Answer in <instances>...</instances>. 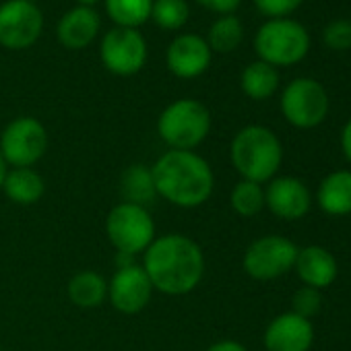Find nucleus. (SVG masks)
<instances>
[{
	"mask_svg": "<svg viewBox=\"0 0 351 351\" xmlns=\"http://www.w3.org/2000/svg\"><path fill=\"white\" fill-rule=\"evenodd\" d=\"M143 269L153 289L167 295H184L203 281L205 254L193 238L167 234L155 238L145 250Z\"/></svg>",
	"mask_w": 351,
	"mask_h": 351,
	"instance_id": "obj_1",
	"label": "nucleus"
},
{
	"mask_svg": "<svg viewBox=\"0 0 351 351\" xmlns=\"http://www.w3.org/2000/svg\"><path fill=\"white\" fill-rule=\"evenodd\" d=\"M151 171L157 197L176 207L195 209L213 195V169L209 161L195 151L169 149L151 165Z\"/></svg>",
	"mask_w": 351,
	"mask_h": 351,
	"instance_id": "obj_2",
	"label": "nucleus"
},
{
	"mask_svg": "<svg viewBox=\"0 0 351 351\" xmlns=\"http://www.w3.org/2000/svg\"><path fill=\"white\" fill-rule=\"evenodd\" d=\"M232 163L242 180H250L256 184L269 182L277 173L283 147L277 134L265 126L252 124L242 128L232 141Z\"/></svg>",
	"mask_w": 351,
	"mask_h": 351,
	"instance_id": "obj_3",
	"label": "nucleus"
},
{
	"mask_svg": "<svg viewBox=\"0 0 351 351\" xmlns=\"http://www.w3.org/2000/svg\"><path fill=\"white\" fill-rule=\"evenodd\" d=\"M211 130V114L199 99H178L169 104L157 120L161 141L176 151H193Z\"/></svg>",
	"mask_w": 351,
	"mask_h": 351,
	"instance_id": "obj_4",
	"label": "nucleus"
},
{
	"mask_svg": "<svg viewBox=\"0 0 351 351\" xmlns=\"http://www.w3.org/2000/svg\"><path fill=\"white\" fill-rule=\"evenodd\" d=\"M258 58L271 66H291L306 58L310 50V36L306 27L293 19H271L254 38Z\"/></svg>",
	"mask_w": 351,
	"mask_h": 351,
	"instance_id": "obj_5",
	"label": "nucleus"
},
{
	"mask_svg": "<svg viewBox=\"0 0 351 351\" xmlns=\"http://www.w3.org/2000/svg\"><path fill=\"white\" fill-rule=\"evenodd\" d=\"M106 234L118 254L134 256L145 252L155 240V221L149 209L130 203H118L108 213Z\"/></svg>",
	"mask_w": 351,
	"mask_h": 351,
	"instance_id": "obj_6",
	"label": "nucleus"
},
{
	"mask_svg": "<svg viewBox=\"0 0 351 351\" xmlns=\"http://www.w3.org/2000/svg\"><path fill=\"white\" fill-rule=\"evenodd\" d=\"M48 151V130L32 116L15 118L0 132V155L13 167H32Z\"/></svg>",
	"mask_w": 351,
	"mask_h": 351,
	"instance_id": "obj_7",
	"label": "nucleus"
},
{
	"mask_svg": "<svg viewBox=\"0 0 351 351\" xmlns=\"http://www.w3.org/2000/svg\"><path fill=\"white\" fill-rule=\"evenodd\" d=\"M281 112L295 128H314L328 114L326 89L314 79H295L283 89Z\"/></svg>",
	"mask_w": 351,
	"mask_h": 351,
	"instance_id": "obj_8",
	"label": "nucleus"
},
{
	"mask_svg": "<svg viewBox=\"0 0 351 351\" xmlns=\"http://www.w3.org/2000/svg\"><path fill=\"white\" fill-rule=\"evenodd\" d=\"M298 246L281 236H265L254 240L244 252V271L258 281H269L285 275L298 256Z\"/></svg>",
	"mask_w": 351,
	"mask_h": 351,
	"instance_id": "obj_9",
	"label": "nucleus"
},
{
	"mask_svg": "<svg viewBox=\"0 0 351 351\" xmlns=\"http://www.w3.org/2000/svg\"><path fill=\"white\" fill-rule=\"evenodd\" d=\"M44 29L42 11L29 0H7L0 5V46L9 50L32 48Z\"/></svg>",
	"mask_w": 351,
	"mask_h": 351,
	"instance_id": "obj_10",
	"label": "nucleus"
},
{
	"mask_svg": "<svg viewBox=\"0 0 351 351\" xmlns=\"http://www.w3.org/2000/svg\"><path fill=\"white\" fill-rule=\"evenodd\" d=\"M99 56L110 73L118 77H130L145 66L147 44L145 38L138 34V29L114 27L104 36L99 46Z\"/></svg>",
	"mask_w": 351,
	"mask_h": 351,
	"instance_id": "obj_11",
	"label": "nucleus"
},
{
	"mask_svg": "<svg viewBox=\"0 0 351 351\" xmlns=\"http://www.w3.org/2000/svg\"><path fill=\"white\" fill-rule=\"evenodd\" d=\"M153 285L143 267L130 263L120 267L108 281V300L122 314H138L151 302Z\"/></svg>",
	"mask_w": 351,
	"mask_h": 351,
	"instance_id": "obj_12",
	"label": "nucleus"
},
{
	"mask_svg": "<svg viewBox=\"0 0 351 351\" xmlns=\"http://www.w3.org/2000/svg\"><path fill=\"white\" fill-rule=\"evenodd\" d=\"M165 60L171 75L180 79H197L211 64V48L201 36L184 34L169 44Z\"/></svg>",
	"mask_w": 351,
	"mask_h": 351,
	"instance_id": "obj_13",
	"label": "nucleus"
},
{
	"mask_svg": "<svg viewBox=\"0 0 351 351\" xmlns=\"http://www.w3.org/2000/svg\"><path fill=\"white\" fill-rule=\"evenodd\" d=\"M310 203L312 201L308 186L302 180L291 178V176L271 180L269 189L265 191V205L279 219H302L308 213Z\"/></svg>",
	"mask_w": 351,
	"mask_h": 351,
	"instance_id": "obj_14",
	"label": "nucleus"
},
{
	"mask_svg": "<svg viewBox=\"0 0 351 351\" xmlns=\"http://www.w3.org/2000/svg\"><path fill=\"white\" fill-rule=\"evenodd\" d=\"M312 341V322L293 312L279 314L265 330L267 351H308Z\"/></svg>",
	"mask_w": 351,
	"mask_h": 351,
	"instance_id": "obj_15",
	"label": "nucleus"
},
{
	"mask_svg": "<svg viewBox=\"0 0 351 351\" xmlns=\"http://www.w3.org/2000/svg\"><path fill=\"white\" fill-rule=\"evenodd\" d=\"M293 267L300 279L304 281V285L314 289L328 287L337 277V261L322 246H306L298 250Z\"/></svg>",
	"mask_w": 351,
	"mask_h": 351,
	"instance_id": "obj_16",
	"label": "nucleus"
},
{
	"mask_svg": "<svg viewBox=\"0 0 351 351\" xmlns=\"http://www.w3.org/2000/svg\"><path fill=\"white\" fill-rule=\"evenodd\" d=\"M99 34V15L89 7L69 11L58 23V40L69 50L87 48Z\"/></svg>",
	"mask_w": 351,
	"mask_h": 351,
	"instance_id": "obj_17",
	"label": "nucleus"
},
{
	"mask_svg": "<svg viewBox=\"0 0 351 351\" xmlns=\"http://www.w3.org/2000/svg\"><path fill=\"white\" fill-rule=\"evenodd\" d=\"M118 191L122 195V203L138 205V207H149L157 199L155 182H153V171L145 163H132L128 165L122 176Z\"/></svg>",
	"mask_w": 351,
	"mask_h": 351,
	"instance_id": "obj_18",
	"label": "nucleus"
},
{
	"mask_svg": "<svg viewBox=\"0 0 351 351\" xmlns=\"http://www.w3.org/2000/svg\"><path fill=\"white\" fill-rule=\"evenodd\" d=\"M3 191L11 203L29 207V205H36L44 197L46 184H44V178L34 167H13L5 176Z\"/></svg>",
	"mask_w": 351,
	"mask_h": 351,
	"instance_id": "obj_19",
	"label": "nucleus"
},
{
	"mask_svg": "<svg viewBox=\"0 0 351 351\" xmlns=\"http://www.w3.org/2000/svg\"><path fill=\"white\" fill-rule=\"evenodd\" d=\"M318 205L328 215L351 213V171H332L318 186Z\"/></svg>",
	"mask_w": 351,
	"mask_h": 351,
	"instance_id": "obj_20",
	"label": "nucleus"
},
{
	"mask_svg": "<svg viewBox=\"0 0 351 351\" xmlns=\"http://www.w3.org/2000/svg\"><path fill=\"white\" fill-rule=\"evenodd\" d=\"M69 300L79 308H97L108 298V281L95 271H81L69 281Z\"/></svg>",
	"mask_w": 351,
	"mask_h": 351,
	"instance_id": "obj_21",
	"label": "nucleus"
},
{
	"mask_svg": "<svg viewBox=\"0 0 351 351\" xmlns=\"http://www.w3.org/2000/svg\"><path fill=\"white\" fill-rule=\"evenodd\" d=\"M240 85H242V91L250 99L263 101V99H269L277 91L279 73H277L275 66H271V64H267L263 60H256V62H250L244 69Z\"/></svg>",
	"mask_w": 351,
	"mask_h": 351,
	"instance_id": "obj_22",
	"label": "nucleus"
},
{
	"mask_svg": "<svg viewBox=\"0 0 351 351\" xmlns=\"http://www.w3.org/2000/svg\"><path fill=\"white\" fill-rule=\"evenodd\" d=\"M153 0H106V11L116 27L136 29L151 19Z\"/></svg>",
	"mask_w": 351,
	"mask_h": 351,
	"instance_id": "obj_23",
	"label": "nucleus"
},
{
	"mask_svg": "<svg viewBox=\"0 0 351 351\" xmlns=\"http://www.w3.org/2000/svg\"><path fill=\"white\" fill-rule=\"evenodd\" d=\"M242 38H244V27H242V21L236 17V15H221L209 29V48L211 52H221V54H228V52H234L240 44H242Z\"/></svg>",
	"mask_w": 351,
	"mask_h": 351,
	"instance_id": "obj_24",
	"label": "nucleus"
},
{
	"mask_svg": "<svg viewBox=\"0 0 351 351\" xmlns=\"http://www.w3.org/2000/svg\"><path fill=\"white\" fill-rule=\"evenodd\" d=\"M230 203H232V209L240 217H254L265 207V191L256 182L240 180L232 191Z\"/></svg>",
	"mask_w": 351,
	"mask_h": 351,
	"instance_id": "obj_25",
	"label": "nucleus"
},
{
	"mask_svg": "<svg viewBox=\"0 0 351 351\" xmlns=\"http://www.w3.org/2000/svg\"><path fill=\"white\" fill-rule=\"evenodd\" d=\"M189 5L186 0H153L151 7V17L153 21L167 32H176L184 27V23L189 21Z\"/></svg>",
	"mask_w": 351,
	"mask_h": 351,
	"instance_id": "obj_26",
	"label": "nucleus"
},
{
	"mask_svg": "<svg viewBox=\"0 0 351 351\" xmlns=\"http://www.w3.org/2000/svg\"><path fill=\"white\" fill-rule=\"evenodd\" d=\"M322 42L330 50H349L351 48V21L345 19H335L330 21L324 32H322Z\"/></svg>",
	"mask_w": 351,
	"mask_h": 351,
	"instance_id": "obj_27",
	"label": "nucleus"
},
{
	"mask_svg": "<svg viewBox=\"0 0 351 351\" xmlns=\"http://www.w3.org/2000/svg\"><path fill=\"white\" fill-rule=\"evenodd\" d=\"M320 308H322V298H320L318 289L304 285L302 289L295 291V295H293V314L310 320L312 316H316L320 312Z\"/></svg>",
	"mask_w": 351,
	"mask_h": 351,
	"instance_id": "obj_28",
	"label": "nucleus"
},
{
	"mask_svg": "<svg viewBox=\"0 0 351 351\" xmlns=\"http://www.w3.org/2000/svg\"><path fill=\"white\" fill-rule=\"evenodd\" d=\"M304 0H254L258 13L271 19H287L293 11L302 7Z\"/></svg>",
	"mask_w": 351,
	"mask_h": 351,
	"instance_id": "obj_29",
	"label": "nucleus"
},
{
	"mask_svg": "<svg viewBox=\"0 0 351 351\" xmlns=\"http://www.w3.org/2000/svg\"><path fill=\"white\" fill-rule=\"evenodd\" d=\"M197 3L217 15H234V11L240 7L242 0H197Z\"/></svg>",
	"mask_w": 351,
	"mask_h": 351,
	"instance_id": "obj_30",
	"label": "nucleus"
},
{
	"mask_svg": "<svg viewBox=\"0 0 351 351\" xmlns=\"http://www.w3.org/2000/svg\"><path fill=\"white\" fill-rule=\"evenodd\" d=\"M205 351H248V349L238 341H219V343H213Z\"/></svg>",
	"mask_w": 351,
	"mask_h": 351,
	"instance_id": "obj_31",
	"label": "nucleus"
},
{
	"mask_svg": "<svg viewBox=\"0 0 351 351\" xmlns=\"http://www.w3.org/2000/svg\"><path fill=\"white\" fill-rule=\"evenodd\" d=\"M341 147H343L345 157L351 161V118H349V122L345 124V128L341 132Z\"/></svg>",
	"mask_w": 351,
	"mask_h": 351,
	"instance_id": "obj_32",
	"label": "nucleus"
},
{
	"mask_svg": "<svg viewBox=\"0 0 351 351\" xmlns=\"http://www.w3.org/2000/svg\"><path fill=\"white\" fill-rule=\"evenodd\" d=\"M9 167H7V161L0 155V191H3V182H5V176H7Z\"/></svg>",
	"mask_w": 351,
	"mask_h": 351,
	"instance_id": "obj_33",
	"label": "nucleus"
},
{
	"mask_svg": "<svg viewBox=\"0 0 351 351\" xmlns=\"http://www.w3.org/2000/svg\"><path fill=\"white\" fill-rule=\"evenodd\" d=\"M77 3H79V7H93V5H97L99 3V0H77Z\"/></svg>",
	"mask_w": 351,
	"mask_h": 351,
	"instance_id": "obj_34",
	"label": "nucleus"
},
{
	"mask_svg": "<svg viewBox=\"0 0 351 351\" xmlns=\"http://www.w3.org/2000/svg\"><path fill=\"white\" fill-rule=\"evenodd\" d=\"M29 3H34V0H29Z\"/></svg>",
	"mask_w": 351,
	"mask_h": 351,
	"instance_id": "obj_35",
	"label": "nucleus"
}]
</instances>
